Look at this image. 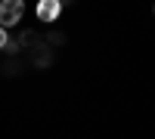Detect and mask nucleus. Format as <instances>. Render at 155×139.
Returning a JSON list of instances; mask_svg holds the SVG:
<instances>
[{
  "instance_id": "nucleus-1",
  "label": "nucleus",
  "mask_w": 155,
  "mask_h": 139,
  "mask_svg": "<svg viewBox=\"0 0 155 139\" xmlns=\"http://www.w3.org/2000/svg\"><path fill=\"white\" fill-rule=\"evenodd\" d=\"M22 12H25V6L19 3V0H3V3H0V28L6 31L9 25H19Z\"/></svg>"
},
{
  "instance_id": "nucleus-2",
  "label": "nucleus",
  "mask_w": 155,
  "mask_h": 139,
  "mask_svg": "<svg viewBox=\"0 0 155 139\" xmlns=\"http://www.w3.org/2000/svg\"><path fill=\"white\" fill-rule=\"evenodd\" d=\"M59 0H41V3H37V19L41 22H53L56 16H59Z\"/></svg>"
},
{
  "instance_id": "nucleus-3",
  "label": "nucleus",
  "mask_w": 155,
  "mask_h": 139,
  "mask_svg": "<svg viewBox=\"0 0 155 139\" xmlns=\"http://www.w3.org/2000/svg\"><path fill=\"white\" fill-rule=\"evenodd\" d=\"M6 43H9V40H6V31L0 28V49H6Z\"/></svg>"
}]
</instances>
